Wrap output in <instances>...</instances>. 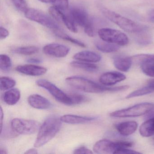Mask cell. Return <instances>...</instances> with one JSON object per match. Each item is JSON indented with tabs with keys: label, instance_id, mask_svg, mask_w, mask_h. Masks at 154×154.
I'll list each match as a JSON object with an SVG mask.
<instances>
[{
	"label": "cell",
	"instance_id": "ab89813d",
	"mask_svg": "<svg viewBox=\"0 0 154 154\" xmlns=\"http://www.w3.org/2000/svg\"><path fill=\"white\" fill-rule=\"evenodd\" d=\"M3 115H4V114H3L2 108L1 107V131L2 130V125H3L2 123H3Z\"/></svg>",
	"mask_w": 154,
	"mask_h": 154
},
{
	"label": "cell",
	"instance_id": "74e56055",
	"mask_svg": "<svg viewBox=\"0 0 154 154\" xmlns=\"http://www.w3.org/2000/svg\"><path fill=\"white\" fill-rule=\"evenodd\" d=\"M148 17L149 21H151L152 23H154V9L151 10L149 12Z\"/></svg>",
	"mask_w": 154,
	"mask_h": 154
},
{
	"label": "cell",
	"instance_id": "603a6c76",
	"mask_svg": "<svg viewBox=\"0 0 154 154\" xmlns=\"http://www.w3.org/2000/svg\"><path fill=\"white\" fill-rule=\"evenodd\" d=\"M95 45L99 51L104 53H113L118 51L120 48V46L118 45L102 40L95 42Z\"/></svg>",
	"mask_w": 154,
	"mask_h": 154
},
{
	"label": "cell",
	"instance_id": "ffe728a7",
	"mask_svg": "<svg viewBox=\"0 0 154 154\" xmlns=\"http://www.w3.org/2000/svg\"><path fill=\"white\" fill-rule=\"evenodd\" d=\"M132 60V58L128 57H116L113 59V64L119 71L127 72L131 67Z\"/></svg>",
	"mask_w": 154,
	"mask_h": 154
},
{
	"label": "cell",
	"instance_id": "60d3db41",
	"mask_svg": "<svg viewBox=\"0 0 154 154\" xmlns=\"http://www.w3.org/2000/svg\"><path fill=\"white\" fill-rule=\"evenodd\" d=\"M39 2L45 3H52L53 0H38Z\"/></svg>",
	"mask_w": 154,
	"mask_h": 154
},
{
	"label": "cell",
	"instance_id": "4316f807",
	"mask_svg": "<svg viewBox=\"0 0 154 154\" xmlns=\"http://www.w3.org/2000/svg\"><path fill=\"white\" fill-rule=\"evenodd\" d=\"M147 30V29L137 33V35L136 37V41L138 45H147L151 44L152 41V37Z\"/></svg>",
	"mask_w": 154,
	"mask_h": 154
},
{
	"label": "cell",
	"instance_id": "cb8c5ba5",
	"mask_svg": "<svg viewBox=\"0 0 154 154\" xmlns=\"http://www.w3.org/2000/svg\"><path fill=\"white\" fill-rule=\"evenodd\" d=\"M71 66L74 68L82 69L86 72H94L98 70V66L94 64L82 61H73L70 63Z\"/></svg>",
	"mask_w": 154,
	"mask_h": 154
},
{
	"label": "cell",
	"instance_id": "7a4b0ae2",
	"mask_svg": "<svg viewBox=\"0 0 154 154\" xmlns=\"http://www.w3.org/2000/svg\"><path fill=\"white\" fill-rule=\"evenodd\" d=\"M101 12L105 17L126 32L137 34L147 29L148 27L146 26L139 24L108 9L102 8Z\"/></svg>",
	"mask_w": 154,
	"mask_h": 154
},
{
	"label": "cell",
	"instance_id": "44dd1931",
	"mask_svg": "<svg viewBox=\"0 0 154 154\" xmlns=\"http://www.w3.org/2000/svg\"><path fill=\"white\" fill-rule=\"evenodd\" d=\"M20 98V92L17 89H11L6 91L3 95V100L10 105L16 104Z\"/></svg>",
	"mask_w": 154,
	"mask_h": 154
},
{
	"label": "cell",
	"instance_id": "e0dca14e",
	"mask_svg": "<svg viewBox=\"0 0 154 154\" xmlns=\"http://www.w3.org/2000/svg\"><path fill=\"white\" fill-rule=\"evenodd\" d=\"M73 58L78 61L90 63H98L101 59L100 55L95 52L90 51H83L76 53Z\"/></svg>",
	"mask_w": 154,
	"mask_h": 154
},
{
	"label": "cell",
	"instance_id": "5b68a950",
	"mask_svg": "<svg viewBox=\"0 0 154 154\" xmlns=\"http://www.w3.org/2000/svg\"><path fill=\"white\" fill-rule=\"evenodd\" d=\"M70 14L76 24L84 29L85 34L91 37L94 35V29L92 22L89 18L86 10L80 7L71 8Z\"/></svg>",
	"mask_w": 154,
	"mask_h": 154
},
{
	"label": "cell",
	"instance_id": "7402d4cb",
	"mask_svg": "<svg viewBox=\"0 0 154 154\" xmlns=\"http://www.w3.org/2000/svg\"><path fill=\"white\" fill-rule=\"evenodd\" d=\"M140 133L143 137H149L154 134V117L143 122L140 127Z\"/></svg>",
	"mask_w": 154,
	"mask_h": 154
},
{
	"label": "cell",
	"instance_id": "30bf717a",
	"mask_svg": "<svg viewBox=\"0 0 154 154\" xmlns=\"http://www.w3.org/2000/svg\"><path fill=\"white\" fill-rule=\"evenodd\" d=\"M49 12L51 16L57 21L62 22L71 32L76 33L78 32L76 23L69 14L65 13V11L58 8L55 6H52L49 9Z\"/></svg>",
	"mask_w": 154,
	"mask_h": 154
},
{
	"label": "cell",
	"instance_id": "836d02e7",
	"mask_svg": "<svg viewBox=\"0 0 154 154\" xmlns=\"http://www.w3.org/2000/svg\"><path fill=\"white\" fill-rule=\"evenodd\" d=\"M74 154H92L91 150L85 146H81L74 150Z\"/></svg>",
	"mask_w": 154,
	"mask_h": 154
},
{
	"label": "cell",
	"instance_id": "277c9868",
	"mask_svg": "<svg viewBox=\"0 0 154 154\" xmlns=\"http://www.w3.org/2000/svg\"><path fill=\"white\" fill-rule=\"evenodd\" d=\"M154 109V103H142L132 107L113 112L110 116L114 118H130L142 116L151 112Z\"/></svg>",
	"mask_w": 154,
	"mask_h": 154
},
{
	"label": "cell",
	"instance_id": "7c38bea8",
	"mask_svg": "<svg viewBox=\"0 0 154 154\" xmlns=\"http://www.w3.org/2000/svg\"><path fill=\"white\" fill-rule=\"evenodd\" d=\"M140 63V68L144 74L151 77H154V59L150 55L146 54L137 55L132 57Z\"/></svg>",
	"mask_w": 154,
	"mask_h": 154
},
{
	"label": "cell",
	"instance_id": "1f68e13d",
	"mask_svg": "<svg viewBox=\"0 0 154 154\" xmlns=\"http://www.w3.org/2000/svg\"><path fill=\"white\" fill-rule=\"evenodd\" d=\"M14 7L19 11L25 13L28 9L26 0H11Z\"/></svg>",
	"mask_w": 154,
	"mask_h": 154
},
{
	"label": "cell",
	"instance_id": "f1b7e54d",
	"mask_svg": "<svg viewBox=\"0 0 154 154\" xmlns=\"http://www.w3.org/2000/svg\"><path fill=\"white\" fill-rule=\"evenodd\" d=\"M16 84V81L12 78L6 76L1 77L0 88L2 91L10 90L14 87Z\"/></svg>",
	"mask_w": 154,
	"mask_h": 154
},
{
	"label": "cell",
	"instance_id": "5bb4252c",
	"mask_svg": "<svg viewBox=\"0 0 154 154\" xmlns=\"http://www.w3.org/2000/svg\"><path fill=\"white\" fill-rule=\"evenodd\" d=\"M16 70L20 73L31 76H40L47 72V69L45 67L34 65L18 66L16 67Z\"/></svg>",
	"mask_w": 154,
	"mask_h": 154
},
{
	"label": "cell",
	"instance_id": "ee69618b",
	"mask_svg": "<svg viewBox=\"0 0 154 154\" xmlns=\"http://www.w3.org/2000/svg\"></svg>",
	"mask_w": 154,
	"mask_h": 154
},
{
	"label": "cell",
	"instance_id": "4dcf8cb0",
	"mask_svg": "<svg viewBox=\"0 0 154 154\" xmlns=\"http://www.w3.org/2000/svg\"><path fill=\"white\" fill-rule=\"evenodd\" d=\"M69 95L72 100V105L81 104L89 100V99L87 97L82 94L74 93Z\"/></svg>",
	"mask_w": 154,
	"mask_h": 154
},
{
	"label": "cell",
	"instance_id": "f35d334b",
	"mask_svg": "<svg viewBox=\"0 0 154 154\" xmlns=\"http://www.w3.org/2000/svg\"><path fill=\"white\" fill-rule=\"evenodd\" d=\"M25 154H38V151L36 149H35L34 148H31L30 149H29V150H27Z\"/></svg>",
	"mask_w": 154,
	"mask_h": 154
},
{
	"label": "cell",
	"instance_id": "52a82bcc",
	"mask_svg": "<svg viewBox=\"0 0 154 154\" xmlns=\"http://www.w3.org/2000/svg\"><path fill=\"white\" fill-rule=\"evenodd\" d=\"M98 35L101 40L118 45H126L129 43L128 36L123 32L111 28H102L98 31Z\"/></svg>",
	"mask_w": 154,
	"mask_h": 154
},
{
	"label": "cell",
	"instance_id": "2e32d148",
	"mask_svg": "<svg viewBox=\"0 0 154 154\" xmlns=\"http://www.w3.org/2000/svg\"><path fill=\"white\" fill-rule=\"evenodd\" d=\"M28 101L31 107L38 109H48L51 107L50 102L39 94L30 95L28 99Z\"/></svg>",
	"mask_w": 154,
	"mask_h": 154
},
{
	"label": "cell",
	"instance_id": "3957f363",
	"mask_svg": "<svg viewBox=\"0 0 154 154\" xmlns=\"http://www.w3.org/2000/svg\"><path fill=\"white\" fill-rule=\"evenodd\" d=\"M68 85L82 91L91 93H100L104 92H116L115 87H106L102 86L95 82L81 76H73L66 79Z\"/></svg>",
	"mask_w": 154,
	"mask_h": 154
},
{
	"label": "cell",
	"instance_id": "d6a6232c",
	"mask_svg": "<svg viewBox=\"0 0 154 154\" xmlns=\"http://www.w3.org/2000/svg\"><path fill=\"white\" fill-rule=\"evenodd\" d=\"M52 3L63 11H66L69 8V0H53Z\"/></svg>",
	"mask_w": 154,
	"mask_h": 154
},
{
	"label": "cell",
	"instance_id": "e575fe53",
	"mask_svg": "<svg viewBox=\"0 0 154 154\" xmlns=\"http://www.w3.org/2000/svg\"><path fill=\"white\" fill-rule=\"evenodd\" d=\"M8 30L5 28L1 26L0 28V38L1 40L6 39L9 35Z\"/></svg>",
	"mask_w": 154,
	"mask_h": 154
},
{
	"label": "cell",
	"instance_id": "b9f144b4",
	"mask_svg": "<svg viewBox=\"0 0 154 154\" xmlns=\"http://www.w3.org/2000/svg\"><path fill=\"white\" fill-rule=\"evenodd\" d=\"M148 85H151V86H152L154 89V79H153V80H150V81H149V82L148 83Z\"/></svg>",
	"mask_w": 154,
	"mask_h": 154
},
{
	"label": "cell",
	"instance_id": "8d00e7d4",
	"mask_svg": "<svg viewBox=\"0 0 154 154\" xmlns=\"http://www.w3.org/2000/svg\"><path fill=\"white\" fill-rule=\"evenodd\" d=\"M27 62L30 63H42V60L39 58H31L28 59Z\"/></svg>",
	"mask_w": 154,
	"mask_h": 154
},
{
	"label": "cell",
	"instance_id": "d4e9b609",
	"mask_svg": "<svg viewBox=\"0 0 154 154\" xmlns=\"http://www.w3.org/2000/svg\"><path fill=\"white\" fill-rule=\"evenodd\" d=\"M39 50V48L35 46H26L13 48L12 49V52L14 54L28 56L37 54Z\"/></svg>",
	"mask_w": 154,
	"mask_h": 154
},
{
	"label": "cell",
	"instance_id": "d6986e66",
	"mask_svg": "<svg viewBox=\"0 0 154 154\" xmlns=\"http://www.w3.org/2000/svg\"><path fill=\"white\" fill-rule=\"evenodd\" d=\"M61 121L68 124H84L94 121L96 119L94 117L78 116V115L67 114L63 115L60 118Z\"/></svg>",
	"mask_w": 154,
	"mask_h": 154
},
{
	"label": "cell",
	"instance_id": "8fae6325",
	"mask_svg": "<svg viewBox=\"0 0 154 154\" xmlns=\"http://www.w3.org/2000/svg\"><path fill=\"white\" fill-rule=\"evenodd\" d=\"M68 47L62 44L53 43L44 47L43 52L45 54L57 58L65 57L70 52Z\"/></svg>",
	"mask_w": 154,
	"mask_h": 154
},
{
	"label": "cell",
	"instance_id": "484cf974",
	"mask_svg": "<svg viewBox=\"0 0 154 154\" xmlns=\"http://www.w3.org/2000/svg\"><path fill=\"white\" fill-rule=\"evenodd\" d=\"M54 34L57 37L70 42V43L73 44L74 45H75L82 48L86 47L85 44L82 42V41L70 36L68 35H66L65 33L60 31V30H56V31H55Z\"/></svg>",
	"mask_w": 154,
	"mask_h": 154
},
{
	"label": "cell",
	"instance_id": "4fadbf2b",
	"mask_svg": "<svg viewBox=\"0 0 154 154\" xmlns=\"http://www.w3.org/2000/svg\"><path fill=\"white\" fill-rule=\"evenodd\" d=\"M117 149V142L106 139L101 140L97 141L93 147L94 152L98 154H114Z\"/></svg>",
	"mask_w": 154,
	"mask_h": 154
},
{
	"label": "cell",
	"instance_id": "d590c367",
	"mask_svg": "<svg viewBox=\"0 0 154 154\" xmlns=\"http://www.w3.org/2000/svg\"><path fill=\"white\" fill-rule=\"evenodd\" d=\"M114 153H118V154H136V153H140L135 151V150L128 149V148H123L117 150V151H115Z\"/></svg>",
	"mask_w": 154,
	"mask_h": 154
},
{
	"label": "cell",
	"instance_id": "ac0fdd59",
	"mask_svg": "<svg viewBox=\"0 0 154 154\" xmlns=\"http://www.w3.org/2000/svg\"><path fill=\"white\" fill-rule=\"evenodd\" d=\"M115 127L121 135L128 136L133 134L137 130L138 124L136 121H130L118 123Z\"/></svg>",
	"mask_w": 154,
	"mask_h": 154
},
{
	"label": "cell",
	"instance_id": "8992f818",
	"mask_svg": "<svg viewBox=\"0 0 154 154\" xmlns=\"http://www.w3.org/2000/svg\"><path fill=\"white\" fill-rule=\"evenodd\" d=\"M25 17L29 20L37 22L50 29L60 30L59 25L45 13L35 8H28L25 12Z\"/></svg>",
	"mask_w": 154,
	"mask_h": 154
},
{
	"label": "cell",
	"instance_id": "f546056e",
	"mask_svg": "<svg viewBox=\"0 0 154 154\" xmlns=\"http://www.w3.org/2000/svg\"><path fill=\"white\" fill-rule=\"evenodd\" d=\"M12 66V63L10 57L6 54L0 55V68L4 72H8Z\"/></svg>",
	"mask_w": 154,
	"mask_h": 154
},
{
	"label": "cell",
	"instance_id": "6da1fadb",
	"mask_svg": "<svg viewBox=\"0 0 154 154\" xmlns=\"http://www.w3.org/2000/svg\"><path fill=\"white\" fill-rule=\"evenodd\" d=\"M62 122L61 119L56 116L47 118L39 128L34 146H42L51 140L60 129Z\"/></svg>",
	"mask_w": 154,
	"mask_h": 154
},
{
	"label": "cell",
	"instance_id": "83f0119b",
	"mask_svg": "<svg viewBox=\"0 0 154 154\" xmlns=\"http://www.w3.org/2000/svg\"><path fill=\"white\" fill-rule=\"evenodd\" d=\"M154 89L151 85H148L147 86H145L140 89L136 90L132 92L131 93L128 95L126 96V99L135 98L139 96H143L149 94L151 93L154 92Z\"/></svg>",
	"mask_w": 154,
	"mask_h": 154
},
{
	"label": "cell",
	"instance_id": "7bdbcfd3",
	"mask_svg": "<svg viewBox=\"0 0 154 154\" xmlns=\"http://www.w3.org/2000/svg\"><path fill=\"white\" fill-rule=\"evenodd\" d=\"M0 153L1 154H7V152L4 149L1 148V149H0Z\"/></svg>",
	"mask_w": 154,
	"mask_h": 154
},
{
	"label": "cell",
	"instance_id": "ba28073f",
	"mask_svg": "<svg viewBox=\"0 0 154 154\" xmlns=\"http://www.w3.org/2000/svg\"><path fill=\"white\" fill-rule=\"evenodd\" d=\"M39 122L34 120L16 118L11 122V127L14 132L21 135H30L39 130Z\"/></svg>",
	"mask_w": 154,
	"mask_h": 154
},
{
	"label": "cell",
	"instance_id": "9c48e42d",
	"mask_svg": "<svg viewBox=\"0 0 154 154\" xmlns=\"http://www.w3.org/2000/svg\"><path fill=\"white\" fill-rule=\"evenodd\" d=\"M37 84L39 87L46 89L49 93L61 103L67 105H72V101L69 94L64 92L51 82L45 79H40L36 82Z\"/></svg>",
	"mask_w": 154,
	"mask_h": 154
},
{
	"label": "cell",
	"instance_id": "9a60e30c",
	"mask_svg": "<svg viewBox=\"0 0 154 154\" xmlns=\"http://www.w3.org/2000/svg\"><path fill=\"white\" fill-rule=\"evenodd\" d=\"M126 76L123 74L118 72H108L101 75L100 82L104 85H112L124 81Z\"/></svg>",
	"mask_w": 154,
	"mask_h": 154
}]
</instances>
